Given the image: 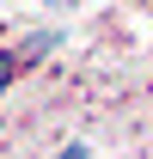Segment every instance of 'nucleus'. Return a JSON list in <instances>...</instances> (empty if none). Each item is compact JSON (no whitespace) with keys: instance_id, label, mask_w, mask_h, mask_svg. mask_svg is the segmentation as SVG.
I'll list each match as a JSON object with an SVG mask.
<instances>
[{"instance_id":"2","label":"nucleus","mask_w":153,"mask_h":159,"mask_svg":"<svg viewBox=\"0 0 153 159\" xmlns=\"http://www.w3.org/2000/svg\"><path fill=\"white\" fill-rule=\"evenodd\" d=\"M19 74V55H0V92H6V80Z\"/></svg>"},{"instance_id":"1","label":"nucleus","mask_w":153,"mask_h":159,"mask_svg":"<svg viewBox=\"0 0 153 159\" xmlns=\"http://www.w3.org/2000/svg\"><path fill=\"white\" fill-rule=\"evenodd\" d=\"M49 49H55V31H37V37L19 49V61H31V55H49Z\"/></svg>"}]
</instances>
